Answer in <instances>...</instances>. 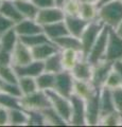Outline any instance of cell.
Here are the masks:
<instances>
[{
	"label": "cell",
	"instance_id": "1",
	"mask_svg": "<svg viewBox=\"0 0 122 127\" xmlns=\"http://www.w3.org/2000/svg\"><path fill=\"white\" fill-rule=\"evenodd\" d=\"M98 19L108 28H115L122 21V2L120 0H114L99 6Z\"/></svg>",
	"mask_w": 122,
	"mask_h": 127
},
{
	"label": "cell",
	"instance_id": "2",
	"mask_svg": "<svg viewBox=\"0 0 122 127\" xmlns=\"http://www.w3.org/2000/svg\"><path fill=\"white\" fill-rule=\"evenodd\" d=\"M104 23L99 19L94 21L89 22L87 27L85 28L83 33L80 36L81 45H82V55H83L84 59H87V56L91 50L93 43L96 42L98 36H99L100 32L104 28Z\"/></svg>",
	"mask_w": 122,
	"mask_h": 127
},
{
	"label": "cell",
	"instance_id": "3",
	"mask_svg": "<svg viewBox=\"0 0 122 127\" xmlns=\"http://www.w3.org/2000/svg\"><path fill=\"white\" fill-rule=\"evenodd\" d=\"M20 105L21 108L27 111H31V110L41 111L42 109L50 107L51 103L46 91L37 90L30 94L22 95L20 97Z\"/></svg>",
	"mask_w": 122,
	"mask_h": 127
},
{
	"label": "cell",
	"instance_id": "4",
	"mask_svg": "<svg viewBox=\"0 0 122 127\" xmlns=\"http://www.w3.org/2000/svg\"><path fill=\"white\" fill-rule=\"evenodd\" d=\"M46 92L50 100L51 107L69 125L70 117H71V101H70V97H66L54 90H47Z\"/></svg>",
	"mask_w": 122,
	"mask_h": 127
},
{
	"label": "cell",
	"instance_id": "5",
	"mask_svg": "<svg viewBox=\"0 0 122 127\" xmlns=\"http://www.w3.org/2000/svg\"><path fill=\"white\" fill-rule=\"evenodd\" d=\"M100 95L101 88H97L87 100H85L86 126H98V124H99L101 118Z\"/></svg>",
	"mask_w": 122,
	"mask_h": 127
},
{
	"label": "cell",
	"instance_id": "6",
	"mask_svg": "<svg viewBox=\"0 0 122 127\" xmlns=\"http://www.w3.org/2000/svg\"><path fill=\"white\" fill-rule=\"evenodd\" d=\"M108 35H109V28L107 26H104V28L100 32L96 42L90 50V52L87 56V61L90 64H96L98 62L104 59L106 48H107V41H108Z\"/></svg>",
	"mask_w": 122,
	"mask_h": 127
},
{
	"label": "cell",
	"instance_id": "7",
	"mask_svg": "<svg viewBox=\"0 0 122 127\" xmlns=\"http://www.w3.org/2000/svg\"><path fill=\"white\" fill-rule=\"evenodd\" d=\"M104 59L112 63L122 61V37H120L112 28H109L107 48Z\"/></svg>",
	"mask_w": 122,
	"mask_h": 127
},
{
	"label": "cell",
	"instance_id": "8",
	"mask_svg": "<svg viewBox=\"0 0 122 127\" xmlns=\"http://www.w3.org/2000/svg\"><path fill=\"white\" fill-rule=\"evenodd\" d=\"M71 101V117L69 125L72 126H86V108L85 100L72 94L70 96Z\"/></svg>",
	"mask_w": 122,
	"mask_h": 127
},
{
	"label": "cell",
	"instance_id": "9",
	"mask_svg": "<svg viewBox=\"0 0 122 127\" xmlns=\"http://www.w3.org/2000/svg\"><path fill=\"white\" fill-rule=\"evenodd\" d=\"M73 84L74 77L72 76L71 72L63 70L55 74V83H54V88L52 90L56 91L57 93L66 97H70L73 93Z\"/></svg>",
	"mask_w": 122,
	"mask_h": 127
},
{
	"label": "cell",
	"instance_id": "10",
	"mask_svg": "<svg viewBox=\"0 0 122 127\" xmlns=\"http://www.w3.org/2000/svg\"><path fill=\"white\" fill-rule=\"evenodd\" d=\"M65 19V13L61 6H51L46 7V9L38 10V13L36 15V20L41 27L54 23L57 21H62Z\"/></svg>",
	"mask_w": 122,
	"mask_h": 127
},
{
	"label": "cell",
	"instance_id": "11",
	"mask_svg": "<svg viewBox=\"0 0 122 127\" xmlns=\"http://www.w3.org/2000/svg\"><path fill=\"white\" fill-rule=\"evenodd\" d=\"M114 64L115 63L108 62L106 59H102V61L93 64L91 82L94 86L98 87V88H102L104 86L106 77H107V75L114 68Z\"/></svg>",
	"mask_w": 122,
	"mask_h": 127
},
{
	"label": "cell",
	"instance_id": "12",
	"mask_svg": "<svg viewBox=\"0 0 122 127\" xmlns=\"http://www.w3.org/2000/svg\"><path fill=\"white\" fill-rule=\"evenodd\" d=\"M32 61H34V59L31 48L25 45L19 39L13 51H12V66L13 67L23 66L31 63Z\"/></svg>",
	"mask_w": 122,
	"mask_h": 127
},
{
	"label": "cell",
	"instance_id": "13",
	"mask_svg": "<svg viewBox=\"0 0 122 127\" xmlns=\"http://www.w3.org/2000/svg\"><path fill=\"white\" fill-rule=\"evenodd\" d=\"M15 30L17 34L20 36H28V35H33L41 33L42 31V27L35 20V19H29V18H23L20 21L15 23Z\"/></svg>",
	"mask_w": 122,
	"mask_h": 127
},
{
	"label": "cell",
	"instance_id": "14",
	"mask_svg": "<svg viewBox=\"0 0 122 127\" xmlns=\"http://www.w3.org/2000/svg\"><path fill=\"white\" fill-rule=\"evenodd\" d=\"M31 51H32L33 59L44 62L52 54L57 52V51H60V48L52 40H50V41L41 43V45H37L33 48H31Z\"/></svg>",
	"mask_w": 122,
	"mask_h": 127
},
{
	"label": "cell",
	"instance_id": "15",
	"mask_svg": "<svg viewBox=\"0 0 122 127\" xmlns=\"http://www.w3.org/2000/svg\"><path fill=\"white\" fill-rule=\"evenodd\" d=\"M15 71L18 75V77L20 76H31V77H36L37 75L41 74L42 71H45L44 68V62L41 61H32L31 63L27 64L23 66L19 67H14Z\"/></svg>",
	"mask_w": 122,
	"mask_h": 127
},
{
	"label": "cell",
	"instance_id": "16",
	"mask_svg": "<svg viewBox=\"0 0 122 127\" xmlns=\"http://www.w3.org/2000/svg\"><path fill=\"white\" fill-rule=\"evenodd\" d=\"M70 72H71L74 79L91 81L92 64H90L87 59H80Z\"/></svg>",
	"mask_w": 122,
	"mask_h": 127
},
{
	"label": "cell",
	"instance_id": "17",
	"mask_svg": "<svg viewBox=\"0 0 122 127\" xmlns=\"http://www.w3.org/2000/svg\"><path fill=\"white\" fill-rule=\"evenodd\" d=\"M61 51V57L62 64L64 70L71 71L72 68L77 65V63L80 59H84L82 52L76 49H62Z\"/></svg>",
	"mask_w": 122,
	"mask_h": 127
},
{
	"label": "cell",
	"instance_id": "18",
	"mask_svg": "<svg viewBox=\"0 0 122 127\" xmlns=\"http://www.w3.org/2000/svg\"><path fill=\"white\" fill-rule=\"evenodd\" d=\"M64 20L69 33L78 38H80L85 28L89 23L88 21L84 20L83 18H81L80 16H65Z\"/></svg>",
	"mask_w": 122,
	"mask_h": 127
},
{
	"label": "cell",
	"instance_id": "19",
	"mask_svg": "<svg viewBox=\"0 0 122 127\" xmlns=\"http://www.w3.org/2000/svg\"><path fill=\"white\" fill-rule=\"evenodd\" d=\"M42 31H44V33L47 35V37L52 41L55 40V39H57V38L62 37V36H65V35L70 34L68 29H67L65 20L57 21V22L44 26L42 27Z\"/></svg>",
	"mask_w": 122,
	"mask_h": 127
},
{
	"label": "cell",
	"instance_id": "20",
	"mask_svg": "<svg viewBox=\"0 0 122 127\" xmlns=\"http://www.w3.org/2000/svg\"><path fill=\"white\" fill-rule=\"evenodd\" d=\"M0 13L14 23H17L21 19H23L22 15L15 4L14 0H2L1 4H0Z\"/></svg>",
	"mask_w": 122,
	"mask_h": 127
},
{
	"label": "cell",
	"instance_id": "21",
	"mask_svg": "<svg viewBox=\"0 0 122 127\" xmlns=\"http://www.w3.org/2000/svg\"><path fill=\"white\" fill-rule=\"evenodd\" d=\"M98 87H96L91 81H81V79H74L73 84V93L78 96L82 97L83 100H87V98L91 95L94 90Z\"/></svg>",
	"mask_w": 122,
	"mask_h": 127
},
{
	"label": "cell",
	"instance_id": "22",
	"mask_svg": "<svg viewBox=\"0 0 122 127\" xmlns=\"http://www.w3.org/2000/svg\"><path fill=\"white\" fill-rule=\"evenodd\" d=\"M18 40H19V35L17 34L15 28L13 27L0 36V49L12 52Z\"/></svg>",
	"mask_w": 122,
	"mask_h": 127
},
{
	"label": "cell",
	"instance_id": "23",
	"mask_svg": "<svg viewBox=\"0 0 122 127\" xmlns=\"http://www.w3.org/2000/svg\"><path fill=\"white\" fill-rule=\"evenodd\" d=\"M100 107H101V117L116 111L115 106H114V102H113L112 89H108L106 87H102L101 88Z\"/></svg>",
	"mask_w": 122,
	"mask_h": 127
},
{
	"label": "cell",
	"instance_id": "24",
	"mask_svg": "<svg viewBox=\"0 0 122 127\" xmlns=\"http://www.w3.org/2000/svg\"><path fill=\"white\" fill-rule=\"evenodd\" d=\"M29 114L28 111L22 108L10 109L9 113V125L10 126H25L28 125Z\"/></svg>",
	"mask_w": 122,
	"mask_h": 127
},
{
	"label": "cell",
	"instance_id": "25",
	"mask_svg": "<svg viewBox=\"0 0 122 127\" xmlns=\"http://www.w3.org/2000/svg\"><path fill=\"white\" fill-rule=\"evenodd\" d=\"M53 42L60 48V50L62 49H76L82 52V45L80 38H78L76 36H73L71 34L65 35L60 38L53 40Z\"/></svg>",
	"mask_w": 122,
	"mask_h": 127
},
{
	"label": "cell",
	"instance_id": "26",
	"mask_svg": "<svg viewBox=\"0 0 122 127\" xmlns=\"http://www.w3.org/2000/svg\"><path fill=\"white\" fill-rule=\"evenodd\" d=\"M15 4H16L17 9L20 12L23 18H29V19H35L36 15L38 13V7L32 2L30 1H23V0H14Z\"/></svg>",
	"mask_w": 122,
	"mask_h": 127
},
{
	"label": "cell",
	"instance_id": "27",
	"mask_svg": "<svg viewBox=\"0 0 122 127\" xmlns=\"http://www.w3.org/2000/svg\"><path fill=\"white\" fill-rule=\"evenodd\" d=\"M98 11L99 6L96 3H90V2H83L81 3V9H80V17L83 18L84 20L91 22L98 19Z\"/></svg>",
	"mask_w": 122,
	"mask_h": 127
},
{
	"label": "cell",
	"instance_id": "28",
	"mask_svg": "<svg viewBox=\"0 0 122 127\" xmlns=\"http://www.w3.org/2000/svg\"><path fill=\"white\" fill-rule=\"evenodd\" d=\"M44 68L45 71L56 74L58 72L64 70L63 68V64H62V57H61V51H57L54 54H52L51 56L44 61Z\"/></svg>",
	"mask_w": 122,
	"mask_h": 127
},
{
	"label": "cell",
	"instance_id": "29",
	"mask_svg": "<svg viewBox=\"0 0 122 127\" xmlns=\"http://www.w3.org/2000/svg\"><path fill=\"white\" fill-rule=\"evenodd\" d=\"M35 79H36L39 90H52L54 88V83H55V74L48 72V71H42L41 74L35 77Z\"/></svg>",
	"mask_w": 122,
	"mask_h": 127
},
{
	"label": "cell",
	"instance_id": "30",
	"mask_svg": "<svg viewBox=\"0 0 122 127\" xmlns=\"http://www.w3.org/2000/svg\"><path fill=\"white\" fill-rule=\"evenodd\" d=\"M41 113L45 119V125H51V126H64L68 125L63 120L62 117L58 114L52 107H48L41 110Z\"/></svg>",
	"mask_w": 122,
	"mask_h": 127
},
{
	"label": "cell",
	"instance_id": "31",
	"mask_svg": "<svg viewBox=\"0 0 122 127\" xmlns=\"http://www.w3.org/2000/svg\"><path fill=\"white\" fill-rule=\"evenodd\" d=\"M18 86L21 90L22 95L30 94L32 92L39 90L35 77L31 76H20L18 78Z\"/></svg>",
	"mask_w": 122,
	"mask_h": 127
},
{
	"label": "cell",
	"instance_id": "32",
	"mask_svg": "<svg viewBox=\"0 0 122 127\" xmlns=\"http://www.w3.org/2000/svg\"><path fill=\"white\" fill-rule=\"evenodd\" d=\"M19 39H20V41H22L25 45H27L30 48H33L37 45H41V43L50 41V39L47 37V35L44 33V32H41V33H37V34H33V35H28V36H20Z\"/></svg>",
	"mask_w": 122,
	"mask_h": 127
},
{
	"label": "cell",
	"instance_id": "33",
	"mask_svg": "<svg viewBox=\"0 0 122 127\" xmlns=\"http://www.w3.org/2000/svg\"><path fill=\"white\" fill-rule=\"evenodd\" d=\"M0 77L5 83L10 84H18V75L12 65L0 66Z\"/></svg>",
	"mask_w": 122,
	"mask_h": 127
},
{
	"label": "cell",
	"instance_id": "34",
	"mask_svg": "<svg viewBox=\"0 0 122 127\" xmlns=\"http://www.w3.org/2000/svg\"><path fill=\"white\" fill-rule=\"evenodd\" d=\"M100 126H121L122 125V114L114 111L108 114L101 117L99 124Z\"/></svg>",
	"mask_w": 122,
	"mask_h": 127
},
{
	"label": "cell",
	"instance_id": "35",
	"mask_svg": "<svg viewBox=\"0 0 122 127\" xmlns=\"http://www.w3.org/2000/svg\"><path fill=\"white\" fill-rule=\"evenodd\" d=\"M0 106H3L7 109L21 108L20 97L14 96V95H11L0 91Z\"/></svg>",
	"mask_w": 122,
	"mask_h": 127
},
{
	"label": "cell",
	"instance_id": "36",
	"mask_svg": "<svg viewBox=\"0 0 122 127\" xmlns=\"http://www.w3.org/2000/svg\"><path fill=\"white\" fill-rule=\"evenodd\" d=\"M81 3V0H66L61 7L64 11L65 16H79Z\"/></svg>",
	"mask_w": 122,
	"mask_h": 127
},
{
	"label": "cell",
	"instance_id": "37",
	"mask_svg": "<svg viewBox=\"0 0 122 127\" xmlns=\"http://www.w3.org/2000/svg\"><path fill=\"white\" fill-rule=\"evenodd\" d=\"M103 87H106V88H108V89H115V88L122 87L121 76H120L119 72L117 71V69L115 68V66H114V68L107 75V77H106V81L104 83Z\"/></svg>",
	"mask_w": 122,
	"mask_h": 127
},
{
	"label": "cell",
	"instance_id": "38",
	"mask_svg": "<svg viewBox=\"0 0 122 127\" xmlns=\"http://www.w3.org/2000/svg\"><path fill=\"white\" fill-rule=\"evenodd\" d=\"M28 114H29L28 125H34V126L45 125V119H44V116H42L41 111L31 110V111H28Z\"/></svg>",
	"mask_w": 122,
	"mask_h": 127
},
{
	"label": "cell",
	"instance_id": "39",
	"mask_svg": "<svg viewBox=\"0 0 122 127\" xmlns=\"http://www.w3.org/2000/svg\"><path fill=\"white\" fill-rule=\"evenodd\" d=\"M112 95L115 110L122 114V87L112 89Z\"/></svg>",
	"mask_w": 122,
	"mask_h": 127
},
{
	"label": "cell",
	"instance_id": "40",
	"mask_svg": "<svg viewBox=\"0 0 122 127\" xmlns=\"http://www.w3.org/2000/svg\"><path fill=\"white\" fill-rule=\"evenodd\" d=\"M15 26V23L10 20L9 18H6L5 16H3L1 13H0V36L6 32L7 30H10L11 28H13Z\"/></svg>",
	"mask_w": 122,
	"mask_h": 127
},
{
	"label": "cell",
	"instance_id": "41",
	"mask_svg": "<svg viewBox=\"0 0 122 127\" xmlns=\"http://www.w3.org/2000/svg\"><path fill=\"white\" fill-rule=\"evenodd\" d=\"M12 65V52L0 49V66Z\"/></svg>",
	"mask_w": 122,
	"mask_h": 127
},
{
	"label": "cell",
	"instance_id": "42",
	"mask_svg": "<svg viewBox=\"0 0 122 127\" xmlns=\"http://www.w3.org/2000/svg\"><path fill=\"white\" fill-rule=\"evenodd\" d=\"M9 113L10 109H7L3 106H0V126L9 125Z\"/></svg>",
	"mask_w": 122,
	"mask_h": 127
},
{
	"label": "cell",
	"instance_id": "43",
	"mask_svg": "<svg viewBox=\"0 0 122 127\" xmlns=\"http://www.w3.org/2000/svg\"><path fill=\"white\" fill-rule=\"evenodd\" d=\"M32 2L38 7L39 10H41V9H46V7L55 6L56 5L54 0H32Z\"/></svg>",
	"mask_w": 122,
	"mask_h": 127
},
{
	"label": "cell",
	"instance_id": "44",
	"mask_svg": "<svg viewBox=\"0 0 122 127\" xmlns=\"http://www.w3.org/2000/svg\"><path fill=\"white\" fill-rule=\"evenodd\" d=\"M114 66H115V68L117 69L118 72H119L120 76H121V79H122V61H120V62H116L115 64H114Z\"/></svg>",
	"mask_w": 122,
	"mask_h": 127
},
{
	"label": "cell",
	"instance_id": "45",
	"mask_svg": "<svg viewBox=\"0 0 122 127\" xmlns=\"http://www.w3.org/2000/svg\"><path fill=\"white\" fill-rule=\"evenodd\" d=\"M114 30L116 31V33H117L118 35H119L120 37H122V21H121V22H120L119 25H118V26H117Z\"/></svg>",
	"mask_w": 122,
	"mask_h": 127
},
{
	"label": "cell",
	"instance_id": "46",
	"mask_svg": "<svg viewBox=\"0 0 122 127\" xmlns=\"http://www.w3.org/2000/svg\"><path fill=\"white\" fill-rule=\"evenodd\" d=\"M111 1H114V0H99V2H98V6H100L102 4H105V3L111 2Z\"/></svg>",
	"mask_w": 122,
	"mask_h": 127
},
{
	"label": "cell",
	"instance_id": "47",
	"mask_svg": "<svg viewBox=\"0 0 122 127\" xmlns=\"http://www.w3.org/2000/svg\"><path fill=\"white\" fill-rule=\"evenodd\" d=\"M54 1H55V4L57 6H62L63 4H64V2L66 1V0H54Z\"/></svg>",
	"mask_w": 122,
	"mask_h": 127
},
{
	"label": "cell",
	"instance_id": "48",
	"mask_svg": "<svg viewBox=\"0 0 122 127\" xmlns=\"http://www.w3.org/2000/svg\"><path fill=\"white\" fill-rule=\"evenodd\" d=\"M81 1H83V2H90V3H96V4H98L99 0H81Z\"/></svg>",
	"mask_w": 122,
	"mask_h": 127
},
{
	"label": "cell",
	"instance_id": "49",
	"mask_svg": "<svg viewBox=\"0 0 122 127\" xmlns=\"http://www.w3.org/2000/svg\"><path fill=\"white\" fill-rule=\"evenodd\" d=\"M4 83H5V82L3 81V79H2L1 77H0V89L2 88V86H3V84H4Z\"/></svg>",
	"mask_w": 122,
	"mask_h": 127
},
{
	"label": "cell",
	"instance_id": "50",
	"mask_svg": "<svg viewBox=\"0 0 122 127\" xmlns=\"http://www.w3.org/2000/svg\"><path fill=\"white\" fill-rule=\"evenodd\" d=\"M23 1H30V0H23Z\"/></svg>",
	"mask_w": 122,
	"mask_h": 127
},
{
	"label": "cell",
	"instance_id": "51",
	"mask_svg": "<svg viewBox=\"0 0 122 127\" xmlns=\"http://www.w3.org/2000/svg\"><path fill=\"white\" fill-rule=\"evenodd\" d=\"M1 2H2V0H0V4H1Z\"/></svg>",
	"mask_w": 122,
	"mask_h": 127
},
{
	"label": "cell",
	"instance_id": "52",
	"mask_svg": "<svg viewBox=\"0 0 122 127\" xmlns=\"http://www.w3.org/2000/svg\"><path fill=\"white\" fill-rule=\"evenodd\" d=\"M120 1H121V2H122V0H120Z\"/></svg>",
	"mask_w": 122,
	"mask_h": 127
}]
</instances>
